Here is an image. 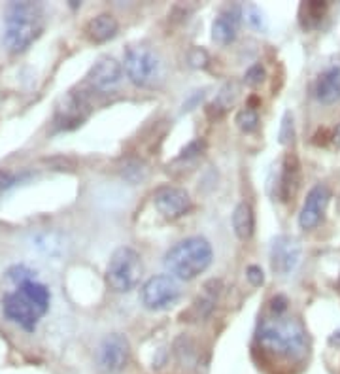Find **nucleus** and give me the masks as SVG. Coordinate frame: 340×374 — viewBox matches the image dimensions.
<instances>
[{"label": "nucleus", "mask_w": 340, "mask_h": 374, "mask_svg": "<svg viewBox=\"0 0 340 374\" xmlns=\"http://www.w3.org/2000/svg\"><path fill=\"white\" fill-rule=\"evenodd\" d=\"M289 308V301H287L284 295H276L272 301H270V310L274 316H284Z\"/></svg>", "instance_id": "obj_29"}, {"label": "nucleus", "mask_w": 340, "mask_h": 374, "mask_svg": "<svg viewBox=\"0 0 340 374\" xmlns=\"http://www.w3.org/2000/svg\"><path fill=\"white\" fill-rule=\"evenodd\" d=\"M232 229L240 240L252 239L255 229V216L248 202H240L232 212Z\"/></svg>", "instance_id": "obj_18"}, {"label": "nucleus", "mask_w": 340, "mask_h": 374, "mask_svg": "<svg viewBox=\"0 0 340 374\" xmlns=\"http://www.w3.org/2000/svg\"><path fill=\"white\" fill-rule=\"evenodd\" d=\"M280 142L282 144H289L293 142V115L287 112L282 120V127H280Z\"/></svg>", "instance_id": "obj_26"}, {"label": "nucleus", "mask_w": 340, "mask_h": 374, "mask_svg": "<svg viewBox=\"0 0 340 374\" xmlns=\"http://www.w3.org/2000/svg\"><path fill=\"white\" fill-rule=\"evenodd\" d=\"M263 80H264V68L261 65L249 66L248 72L244 74V82L248 83V85H252V87L259 85Z\"/></svg>", "instance_id": "obj_25"}, {"label": "nucleus", "mask_w": 340, "mask_h": 374, "mask_svg": "<svg viewBox=\"0 0 340 374\" xmlns=\"http://www.w3.org/2000/svg\"><path fill=\"white\" fill-rule=\"evenodd\" d=\"M123 68L113 57H103L91 66V71L87 74V80L101 93H110L121 83Z\"/></svg>", "instance_id": "obj_12"}, {"label": "nucleus", "mask_w": 340, "mask_h": 374, "mask_svg": "<svg viewBox=\"0 0 340 374\" xmlns=\"http://www.w3.org/2000/svg\"><path fill=\"white\" fill-rule=\"evenodd\" d=\"M214 251L210 242L202 237H189L174 244L165 255V266L180 280H193L210 266Z\"/></svg>", "instance_id": "obj_4"}, {"label": "nucleus", "mask_w": 340, "mask_h": 374, "mask_svg": "<svg viewBox=\"0 0 340 374\" xmlns=\"http://www.w3.org/2000/svg\"><path fill=\"white\" fill-rule=\"evenodd\" d=\"M257 344L269 358L301 363L308 355V333L297 318L272 316L261 321L257 329Z\"/></svg>", "instance_id": "obj_1"}, {"label": "nucleus", "mask_w": 340, "mask_h": 374, "mask_svg": "<svg viewBox=\"0 0 340 374\" xmlns=\"http://www.w3.org/2000/svg\"><path fill=\"white\" fill-rule=\"evenodd\" d=\"M333 140L336 142V144H339L340 146V123L336 125V129H335V135H333Z\"/></svg>", "instance_id": "obj_34"}, {"label": "nucleus", "mask_w": 340, "mask_h": 374, "mask_svg": "<svg viewBox=\"0 0 340 374\" xmlns=\"http://www.w3.org/2000/svg\"><path fill=\"white\" fill-rule=\"evenodd\" d=\"M325 11H327V4L325 2H318V0H312V2H306V4L301 6V23L304 28H314L316 25L321 23L324 19Z\"/></svg>", "instance_id": "obj_19"}, {"label": "nucleus", "mask_w": 340, "mask_h": 374, "mask_svg": "<svg viewBox=\"0 0 340 374\" xmlns=\"http://www.w3.org/2000/svg\"><path fill=\"white\" fill-rule=\"evenodd\" d=\"M153 204L157 212L167 219H178L191 208V199L185 189L172 187V185H165L159 187L153 195Z\"/></svg>", "instance_id": "obj_11"}, {"label": "nucleus", "mask_w": 340, "mask_h": 374, "mask_svg": "<svg viewBox=\"0 0 340 374\" xmlns=\"http://www.w3.org/2000/svg\"><path fill=\"white\" fill-rule=\"evenodd\" d=\"M189 63H191V66H195V68H205L206 63H208V53L200 48L193 49L191 55H189Z\"/></svg>", "instance_id": "obj_30"}, {"label": "nucleus", "mask_w": 340, "mask_h": 374, "mask_svg": "<svg viewBox=\"0 0 340 374\" xmlns=\"http://www.w3.org/2000/svg\"><path fill=\"white\" fill-rule=\"evenodd\" d=\"M43 33V8L38 2H11L4 14V43L11 53H23Z\"/></svg>", "instance_id": "obj_3"}, {"label": "nucleus", "mask_w": 340, "mask_h": 374, "mask_svg": "<svg viewBox=\"0 0 340 374\" xmlns=\"http://www.w3.org/2000/svg\"><path fill=\"white\" fill-rule=\"evenodd\" d=\"M331 193L325 185L318 184L316 187L310 189V193L306 195V201L302 204L301 214H299V225L302 229H314L321 222V217L325 214V208L329 204Z\"/></svg>", "instance_id": "obj_13"}, {"label": "nucleus", "mask_w": 340, "mask_h": 374, "mask_svg": "<svg viewBox=\"0 0 340 374\" xmlns=\"http://www.w3.org/2000/svg\"><path fill=\"white\" fill-rule=\"evenodd\" d=\"M180 284L176 278L168 274H159V276L150 278L140 291V301L144 308L151 312H161V310L170 308L172 304L178 303L180 298Z\"/></svg>", "instance_id": "obj_7"}, {"label": "nucleus", "mask_w": 340, "mask_h": 374, "mask_svg": "<svg viewBox=\"0 0 340 374\" xmlns=\"http://www.w3.org/2000/svg\"><path fill=\"white\" fill-rule=\"evenodd\" d=\"M240 16H242V11H240L238 6H231L225 11H222L216 17L214 25H212V38H214V42H217L220 46H229L231 42H235Z\"/></svg>", "instance_id": "obj_16"}, {"label": "nucleus", "mask_w": 340, "mask_h": 374, "mask_svg": "<svg viewBox=\"0 0 340 374\" xmlns=\"http://www.w3.org/2000/svg\"><path fill=\"white\" fill-rule=\"evenodd\" d=\"M119 31L118 19L112 14H101V16L93 17L91 21L86 25L87 38L95 43H103L112 40Z\"/></svg>", "instance_id": "obj_17"}, {"label": "nucleus", "mask_w": 340, "mask_h": 374, "mask_svg": "<svg viewBox=\"0 0 340 374\" xmlns=\"http://www.w3.org/2000/svg\"><path fill=\"white\" fill-rule=\"evenodd\" d=\"M43 163L51 167V170H74L76 163L68 157H51L43 159Z\"/></svg>", "instance_id": "obj_27"}, {"label": "nucleus", "mask_w": 340, "mask_h": 374, "mask_svg": "<svg viewBox=\"0 0 340 374\" xmlns=\"http://www.w3.org/2000/svg\"><path fill=\"white\" fill-rule=\"evenodd\" d=\"M314 97L321 104H335L340 100V63H331L319 72L314 82Z\"/></svg>", "instance_id": "obj_14"}, {"label": "nucleus", "mask_w": 340, "mask_h": 374, "mask_svg": "<svg viewBox=\"0 0 340 374\" xmlns=\"http://www.w3.org/2000/svg\"><path fill=\"white\" fill-rule=\"evenodd\" d=\"M87 114H89V103H87L86 95L81 93L71 91L68 95L61 98V103L57 104L55 110V125L61 130L76 129L78 125L86 121Z\"/></svg>", "instance_id": "obj_10"}, {"label": "nucleus", "mask_w": 340, "mask_h": 374, "mask_svg": "<svg viewBox=\"0 0 340 374\" xmlns=\"http://www.w3.org/2000/svg\"><path fill=\"white\" fill-rule=\"evenodd\" d=\"M246 278H248V282L252 284V286H255V288L263 286V282H264L263 271H261V266H257V265H252L246 269Z\"/></svg>", "instance_id": "obj_28"}, {"label": "nucleus", "mask_w": 340, "mask_h": 374, "mask_svg": "<svg viewBox=\"0 0 340 374\" xmlns=\"http://www.w3.org/2000/svg\"><path fill=\"white\" fill-rule=\"evenodd\" d=\"M301 242L295 237L280 234L270 246V266L278 276H289L301 263Z\"/></svg>", "instance_id": "obj_9"}, {"label": "nucleus", "mask_w": 340, "mask_h": 374, "mask_svg": "<svg viewBox=\"0 0 340 374\" xmlns=\"http://www.w3.org/2000/svg\"><path fill=\"white\" fill-rule=\"evenodd\" d=\"M329 342L331 344H336V346H340V331L333 333V336L329 338Z\"/></svg>", "instance_id": "obj_33"}, {"label": "nucleus", "mask_w": 340, "mask_h": 374, "mask_svg": "<svg viewBox=\"0 0 340 374\" xmlns=\"http://www.w3.org/2000/svg\"><path fill=\"white\" fill-rule=\"evenodd\" d=\"M235 97H237V85H235V83H227L222 91H220V95H217V98L214 100V104L210 106V112L212 110H216V118L223 115V112L235 103Z\"/></svg>", "instance_id": "obj_20"}, {"label": "nucleus", "mask_w": 340, "mask_h": 374, "mask_svg": "<svg viewBox=\"0 0 340 374\" xmlns=\"http://www.w3.org/2000/svg\"><path fill=\"white\" fill-rule=\"evenodd\" d=\"M244 17H246V21H248L249 27L254 28H264V25H267V21H264V16L263 11L257 8V6L249 4L244 8Z\"/></svg>", "instance_id": "obj_24"}, {"label": "nucleus", "mask_w": 340, "mask_h": 374, "mask_svg": "<svg viewBox=\"0 0 340 374\" xmlns=\"http://www.w3.org/2000/svg\"><path fill=\"white\" fill-rule=\"evenodd\" d=\"M125 74L136 87H148L161 74V59L146 46H130L125 51Z\"/></svg>", "instance_id": "obj_6"}, {"label": "nucleus", "mask_w": 340, "mask_h": 374, "mask_svg": "<svg viewBox=\"0 0 340 374\" xmlns=\"http://www.w3.org/2000/svg\"><path fill=\"white\" fill-rule=\"evenodd\" d=\"M146 165L140 161H127L123 167V178H127L129 182H142L146 178Z\"/></svg>", "instance_id": "obj_22"}, {"label": "nucleus", "mask_w": 340, "mask_h": 374, "mask_svg": "<svg viewBox=\"0 0 340 374\" xmlns=\"http://www.w3.org/2000/svg\"><path fill=\"white\" fill-rule=\"evenodd\" d=\"M49 301V289L43 284L31 280L17 286V291L2 297V314L25 331L33 333L42 316L48 314Z\"/></svg>", "instance_id": "obj_2"}, {"label": "nucleus", "mask_w": 340, "mask_h": 374, "mask_svg": "<svg viewBox=\"0 0 340 374\" xmlns=\"http://www.w3.org/2000/svg\"><path fill=\"white\" fill-rule=\"evenodd\" d=\"M6 274H8V280L16 284V286H21V284L34 280V272L31 271V269H27L25 265L11 266L10 271L6 272Z\"/></svg>", "instance_id": "obj_23"}, {"label": "nucleus", "mask_w": 340, "mask_h": 374, "mask_svg": "<svg viewBox=\"0 0 340 374\" xmlns=\"http://www.w3.org/2000/svg\"><path fill=\"white\" fill-rule=\"evenodd\" d=\"M299 185H301V167L295 155H286L284 163H282L280 176H278V184H276V197L280 201H292L295 193H297Z\"/></svg>", "instance_id": "obj_15"}, {"label": "nucleus", "mask_w": 340, "mask_h": 374, "mask_svg": "<svg viewBox=\"0 0 340 374\" xmlns=\"http://www.w3.org/2000/svg\"><path fill=\"white\" fill-rule=\"evenodd\" d=\"M130 358L129 338L121 333H112L104 336L95 353L98 370L104 374H118L127 367Z\"/></svg>", "instance_id": "obj_8"}, {"label": "nucleus", "mask_w": 340, "mask_h": 374, "mask_svg": "<svg viewBox=\"0 0 340 374\" xmlns=\"http://www.w3.org/2000/svg\"><path fill=\"white\" fill-rule=\"evenodd\" d=\"M17 184V176L14 172H10V170H0V191L4 189H10V187H14V185Z\"/></svg>", "instance_id": "obj_31"}, {"label": "nucleus", "mask_w": 340, "mask_h": 374, "mask_svg": "<svg viewBox=\"0 0 340 374\" xmlns=\"http://www.w3.org/2000/svg\"><path fill=\"white\" fill-rule=\"evenodd\" d=\"M235 121H237L238 129L244 130V133H254L259 127V114L255 108H244L238 112Z\"/></svg>", "instance_id": "obj_21"}, {"label": "nucleus", "mask_w": 340, "mask_h": 374, "mask_svg": "<svg viewBox=\"0 0 340 374\" xmlns=\"http://www.w3.org/2000/svg\"><path fill=\"white\" fill-rule=\"evenodd\" d=\"M205 150V142H200V140H195L191 142L187 147H184V152H182V155L180 157L185 159V157H193V155H199L200 152Z\"/></svg>", "instance_id": "obj_32"}, {"label": "nucleus", "mask_w": 340, "mask_h": 374, "mask_svg": "<svg viewBox=\"0 0 340 374\" xmlns=\"http://www.w3.org/2000/svg\"><path fill=\"white\" fill-rule=\"evenodd\" d=\"M142 257L136 249L118 248L106 265V284L115 293H129L140 282Z\"/></svg>", "instance_id": "obj_5"}]
</instances>
